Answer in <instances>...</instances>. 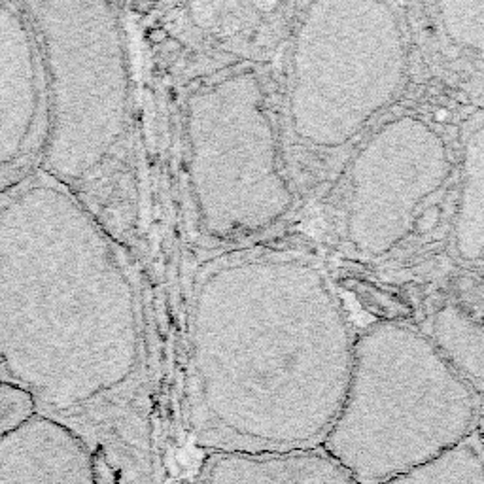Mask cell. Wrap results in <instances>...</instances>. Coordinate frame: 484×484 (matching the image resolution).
<instances>
[{"label":"cell","instance_id":"6da1fadb","mask_svg":"<svg viewBox=\"0 0 484 484\" xmlns=\"http://www.w3.org/2000/svg\"><path fill=\"white\" fill-rule=\"evenodd\" d=\"M146 270L36 169L0 193V379L76 435L99 484H157L165 367Z\"/></svg>","mask_w":484,"mask_h":484},{"label":"cell","instance_id":"7c38bea8","mask_svg":"<svg viewBox=\"0 0 484 484\" xmlns=\"http://www.w3.org/2000/svg\"><path fill=\"white\" fill-rule=\"evenodd\" d=\"M451 117H452L451 110H446V108H439V110L433 114V120L441 121V123H446V121H451Z\"/></svg>","mask_w":484,"mask_h":484},{"label":"cell","instance_id":"277c9868","mask_svg":"<svg viewBox=\"0 0 484 484\" xmlns=\"http://www.w3.org/2000/svg\"><path fill=\"white\" fill-rule=\"evenodd\" d=\"M23 6L48 78L50 121L38 169L105 221L152 286L142 66L131 4Z\"/></svg>","mask_w":484,"mask_h":484},{"label":"cell","instance_id":"8fae6325","mask_svg":"<svg viewBox=\"0 0 484 484\" xmlns=\"http://www.w3.org/2000/svg\"><path fill=\"white\" fill-rule=\"evenodd\" d=\"M439 221L441 209L437 204H433V206H429V209H426L424 212H420V214L416 216V220H414V229H416V233H420V235H428V233L435 231V229L439 227Z\"/></svg>","mask_w":484,"mask_h":484},{"label":"cell","instance_id":"52a82bcc","mask_svg":"<svg viewBox=\"0 0 484 484\" xmlns=\"http://www.w3.org/2000/svg\"><path fill=\"white\" fill-rule=\"evenodd\" d=\"M0 484H99L76 435L40 414L0 437Z\"/></svg>","mask_w":484,"mask_h":484},{"label":"cell","instance_id":"3957f363","mask_svg":"<svg viewBox=\"0 0 484 484\" xmlns=\"http://www.w3.org/2000/svg\"><path fill=\"white\" fill-rule=\"evenodd\" d=\"M278 4H131L144 123L193 258L275 238L298 189L282 138Z\"/></svg>","mask_w":484,"mask_h":484},{"label":"cell","instance_id":"30bf717a","mask_svg":"<svg viewBox=\"0 0 484 484\" xmlns=\"http://www.w3.org/2000/svg\"><path fill=\"white\" fill-rule=\"evenodd\" d=\"M36 414L33 396L21 386L0 379V437L10 433Z\"/></svg>","mask_w":484,"mask_h":484},{"label":"cell","instance_id":"7a4b0ae2","mask_svg":"<svg viewBox=\"0 0 484 484\" xmlns=\"http://www.w3.org/2000/svg\"><path fill=\"white\" fill-rule=\"evenodd\" d=\"M354 348L314 256L275 238L201 256L178 318L182 429L206 454L322 448L347 399Z\"/></svg>","mask_w":484,"mask_h":484},{"label":"cell","instance_id":"ba28073f","mask_svg":"<svg viewBox=\"0 0 484 484\" xmlns=\"http://www.w3.org/2000/svg\"><path fill=\"white\" fill-rule=\"evenodd\" d=\"M191 484H356L325 448L282 454L212 452Z\"/></svg>","mask_w":484,"mask_h":484},{"label":"cell","instance_id":"8992f818","mask_svg":"<svg viewBox=\"0 0 484 484\" xmlns=\"http://www.w3.org/2000/svg\"><path fill=\"white\" fill-rule=\"evenodd\" d=\"M48 78L23 2H0V193L40 167L48 137Z\"/></svg>","mask_w":484,"mask_h":484},{"label":"cell","instance_id":"5b68a950","mask_svg":"<svg viewBox=\"0 0 484 484\" xmlns=\"http://www.w3.org/2000/svg\"><path fill=\"white\" fill-rule=\"evenodd\" d=\"M479 391L414 331L409 356L354 348L341 414L325 439L356 484H384L458 446L477 431Z\"/></svg>","mask_w":484,"mask_h":484},{"label":"cell","instance_id":"9c48e42d","mask_svg":"<svg viewBox=\"0 0 484 484\" xmlns=\"http://www.w3.org/2000/svg\"><path fill=\"white\" fill-rule=\"evenodd\" d=\"M384 484H484V451L477 433L439 458Z\"/></svg>","mask_w":484,"mask_h":484}]
</instances>
